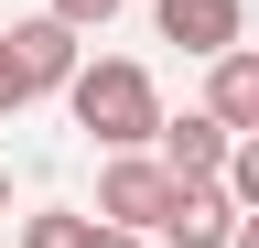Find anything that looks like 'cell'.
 Returning <instances> with one entry per match:
<instances>
[{
	"label": "cell",
	"mask_w": 259,
	"mask_h": 248,
	"mask_svg": "<svg viewBox=\"0 0 259 248\" xmlns=\"http://www.w3.org/2000/svg\"><path fill=\"white\" fill-rule=\"evenodd\" d=\"M65 108H76V130L97 151H151L162 140V86H151V65H130V54H97V65L65 86Z\"/></svg>",
	"instance_id": "obj_1"
},
{
	"label": "cell",
	"mask_w": 259,
	"mask_h": 248,
	"mask_svg": "<svg viewBox=\"0 0 259 248\" xmlns=\"http://www.w3.org/2000/svg\"><path fill=\"white\" fill-rule=\"evenodd\" d=\"M87 76V43H76V22H54V11H32L0 33V108H32V97H65V86Z\"/></svg>",
	"instance_id": "obj_2"
},
{
	"label": "cell",
	"mask_w": 259,
	"mask_h": 248,
	"mask_svg": "<svg viewBox=\"0 0 259 248\" xmlns=\"http://www.w3.org/2000/svg\"><path fill=\"white\" fill-rule=\"evenodd\" d=\"M173 194H184V173L162 162V151H108V173H97V216H108V227H141V237H162Z\"/></svg>",
	"instance_id": "obj_3"
},
{
	"label": "cell",
	"mask_w": 259,
	"mask_h": 248,
	"mask_svg": "<svg viewBox=\"0 0 259 248\" xmlns=\"http://www.w3.org/2000/svg\"><path fill=\"white\" fill-rule=\"evenodd\" d=\"M162 162H173L184 183H227V162H238V130H227L216 108H184V119H162Z\"/></svg>",
	"instance_id": "obj_4"
},
{
	"label": "cell",
	"mask_w": 259,
	"mask_h": 248,
	"mask_svg": "<svg viewBox=\"0 0 259 248\" xmlns=\"http://www.w3.org/2000/svg\"><path fill=\"white\" fill-rule=\"evenodd\" d=\"M151 22H162V43H184V54H238V33H248V11L238 0H151Z\"/></svg>",
	"instance_id": "obj_5"
},
{
	"label": "cell",
	"mask_w": 259,
	"mask_h": 248,
	"mask_svg": "<svg viewBox=\"0 0 259 248\" xmlns=\"http://www.w3.org/2000/svg\"><path fill=\"white\" fill-rule=\"evenodd\" d=\"M238 194H227V183H184V194H173V216H162V237H173V248H238Z\"/></svg>",
	"instance_id": "obj_6"
},
{
	"label": "cell",
	"mask_w": 259,
	"mask_h": 248,
	"mask_svg": "<svg viewBox=\"0 0 259 248\" xmlns=\"http://www.w3.org/2000/svg\"><path fill=\"white\" fill-rule=\"evenodd\" d=\"M205 108L227 119V130H259V54H216V76H205Z\"/></svg>",
	"instance_id": "obj_7"
},
{
	"label": "cell",
	"mask_w": 259,
	"mask_h": 248,
	"mask_svg": "<svg viewBox=\"0 0 259 248\" xmlns=\"http://www.w3.org/2000/svg\"><path fill=\"white\" fill-rule=\"evenodd\" d=\"M87 237H97V216H65V205L22 216V248H87Z\"/></svg>",
	"instance_id": "obj_8"
},
{
	"label": "cell",
	"mask_w": 259,
	"mask_h": 248,
	"mask_svg": "<svg viewBox=\"0 0 259 248\" xmlns=\"http://www.w3.org/2000/svg\"><path fill=\"white\" fill-rule=\"evenodd\" d=\"M227 194L259 216V130H238V162H227Z\"/></svg>",
	"instance_id": "obj_9"
},
{
	"label": "cell",
	"mask_w": 259,
	"mask_h": 248,
	"mask_svg": "<svg viewBox=\"0 0 259 248\" xmlns=\"http://www.w3.org/2000/svg\"><path fill=\"white\" fill-rule=\"evenodd\" d=\"M119 11H130V0H54V22H76V33H108Z\"/></svg>",
	"instance_id": "obj_10"
},
{
	"label": "cell",
	"mask_w": 259,
	"mask_h": 248,
	"mask_svg": "<svg viewBox=\"0 0 259 248\" xmlns=\"http://www.w3.org/2000/svg\"><path fill=\"white\" fill-rule=\"evenodd\" d=\"M87 248H141V227H108V216H97V237Z\"/></svg>",
	"instance_id": "obj_11"
},
{
	"label": "cell",
	"mask_w": 259,
	"mask_h": 248,
	"mask_svg": "<svg viewBox=\"0 0 259 248\" xmlns=\"http://www.w3.org/2000/svg\"><path fill=\"white\" fill-rule=\"evenodd\" d=\"M238 248H259V216H238Z\"/></svg>",
	"instance_id": "obj_12"
},
{
	"label": "cell",
	"mask_w": 259,
	"mask_h": 248,
	"mask_svg": "<svg viewBox=\"0 0 259 248\" xmlns=\"http://www.w3.org/2000/svg\"><path fill=\"white\" fill-rule=\"evenodd\" d=\"M0 216H11V173H0Z\"/></svg>",
	"instance_id": "obj_13"
}]
</instances>
